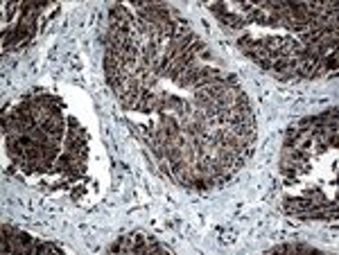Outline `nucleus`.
Wrapping results in <instances>:
<instances>
[{
	"label": "nucleus",
	"mask_w": 339,
	"mask_h": 255,
	"mask_svg": "<svg viewBox=\"0 0 339 255\" xmlns=\"http://www.w3.org/2000/svg\"><path fill=\"white\" fill-rule=\"evenodd\" d=\"M222 25H226V27H233V29H240V27H244L246 25V20H244V16H238V14H224L222 16Z\"/></svg>",
	"instance_id": "20e7f679"
},
{
	"label": "nucleus",
	"mask_w": 339,
	"mask_h": 255,
	"mask_svg": "<svg viewBox=\"0 0 339 255\" xmlns=\"http://www.w3.org/2000/svg\"><path fill=\"white\" fill-rule=\"evenodd\" d=\"M134 246H136L134 235H122L116 244L108 246V253H134Z\"/></svg>",
	"instance_id": "f03ea898"
},
{
	"label": "nucleus",
	"mask_w": 339,
	"mask_h": 255,
	"mask_svg": "<svg viewBox=\"0 0 339 255\" xmlns=\"http://www.w3.org/2000/svg\"><path fill=\"white\" fill-rule=\"evenodd\" d=\"M43 127V131L48 133V136L52 138V140H62V136H64V127H66V120H64V115L62 113H52L50 118L46 120V122L41 124Z\"/></svg>",
	"instance_id": "f257e3e1"
},
{
	"label": "nucleus",
	"mask_w": 339,
	"mask_h": 255,
	"mask_svg": "<svg viewBox=\"0 0 339 255\" xmlns=\"http://www.w3.org/2000/svg\"><path fill=\"white\" fill-rule=\"evenodd\" d=\"M274 77L280 81H288V79H298V70H296V63H288L285 68H280V70L274 72Z\"/></svg>",
	"instance_id": "7ed1b4c3"
},
{
	"label": "nucleus",
	"mask_w": 339,
	"mask_h": 255,
	"mask_svg": "<svg viewBox=\"0 0 339 255\" xmlns=\"http://www.w3.org/2000/svg\"><path fill=\"white\" fill-rule=\"evenodd\" d=\"M210 11H212V14H217L220 18H222L224 14H228V9H226L224 2H215V5H210Z\"/></svg>",
	"instance_id": "423d86ee"
},
{
	"label": "nucleus",
	"mask_w": 339,
	"mask_h": 255,
	"mask_svg": "<svg viewBox=\"0 0 339 255\" xmlns=\"http://www.w3.org/2000/svg\"><path fill=\"white\" fill-rule=\"evenodd\" d=\"M258 43H260V38H256V36H242L240 41H238V47H240L242 52L249 54L251 50H254V47L258 45Z\"/></svg>",
	"instance_id": "39448f33"
}]
</instances>
